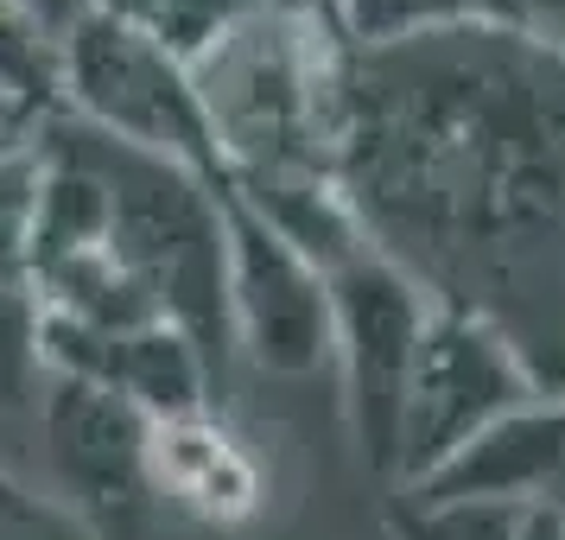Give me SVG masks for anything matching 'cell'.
Masks as SVG:
<instances>
[{
    "mask_svg": "<svg viewBox=\"0 0 565 540\" xmlns=\"http://www.w3.org/2000/svg\"><path fill=\"white\" fill-rule=\"evenodd\" d=\"M0 89L39 115H57V39L20 0H0Z\"/></svg>",
    "mask_w": 565,
    "mask_h": 540,
    "instance_id": "5bb4252c",
    "label": "cell"
},
{
    "mask_svg": "<svg viewBox=\"0 0 565 540\" xmlns=\"http://www.w3.org/2000/svg\"><path fill=\"white\" fill-rule=\"evenodd\" d=\"M223 248H230V337L260 375L331 369V286L286 235L223 184Z\"/></svg>",
    "mask_w": 565,
    "mask_h": 540,
    "instance_id": "52a82bcc",
    "label": "cell"
},
{
    "mask_svg": "<svg viewBox=\"0 0 565 540\" xmlns=\"http://www.w3.org/2000/svg\"><path fill=\"white\" fill-rule=\"evenodd\" d=\"M331 179L375 255L565 394V57L483 20L343 45Z\"/></svg>",
    "mask_w": 565,
    "mask_h": 540,
    "instance_id": "6da1fadb",
    "label": "cell"
},
{
    "mask_svg": "<svg viewBox=\"0 0 565 540\" xmlns=\"http://www.w3.org/2000/svg\"><path fill=\"white\" fill-rule=\"evenodd\" d=\"M540 394L546 388L534 382V369L521 362V350L489 318L433 306L419 357H413L394 484L401 489L426 484L438 464H451L477 433H489L495 420H509L521 407H534Z\"/></svg>",
    "mask_w": 565,
    "mask_h": 540,
    "instance_id": "8992f818",
    "label": "cell"
},
{
    "mask_svg": "<svg viewBox=\"0 0 565 540\" xmlns=\"http://www.w3.org/2000/svg\"><path fill=\"white\" fill-rule=\"evenodd\" d=\"M0 540H103L83 515H71L52 489L20 484L0 464Z\"/></svg>",
    "mask_w": 565,
    "mask_h": 540,
    "instance_id": "2e32d148",
    "label": "cell"
},
{
    "mask_svg": "<svg viewBox=\"0 0 565 540\" xmlns=\"http://www.w3.org/2000/svg\"><path fill=\"white\" fill-rule=\"evenodd\" d=\"M83 159L103 172L108 191V255L147 286L166 325L198 337V350L230 382V248H223V184L184 172L172 159L115 147L108 134L64 115Z\"/></svg>",
    "mask_w": 565,
    "mask_h": 540,
    "instance_id": "3957f363",
    "label": "cell"
},
{
    "mask_svg": "<svg viewBox=\"0 0 565 540\" xmlns=\"http://www.w3.org/2000/svg\"><path fill=\"white\" fill-rule=\"evenodd\" d=\"M20 7H26L32 20L52 32L57 45H64V32H71V27L83 20V13H89V0H20Z\"/></svg>",
    "mask_w": 565,
    "mask_h": 540,
    "instance_id": "ac0fdd59",
    "label": "cell"
},
{
    "mask_svg": "<svg viewBox=\"0 0 565 540\" xmlns=\"http://www.w3.org/2000/svg\"><path fill=\"white\" fill-rule=\"evenodd\" d=\"M362 540H382V534H362Z\"/></svg>",
    "mask_w": 565,
    "mask_h": 540,
    "instance_id": "ffe728a7",
    "label": "cell"
},
{
    "mask_svg": "<svg viewBox=\"0 0 565 540\" xmlns=\"http://www.w3.org/2000/svg\"><path fill=\"white\" fill-rule=\"evenodd\" d=\"M527 528H534V509H521V502L401 489L375 534L382 540H527Z\"/></svg>",
    "mask_w": 565,
    "mask_h": 540,
    "instance_id": "7c38bea8",
    "label": "cell"
},
{
    "mask_svg": "<svg viewBox=\"0 0 565 540\" xmlns=\"http://www.w3.org/2000/svg\"><path fill=\"white\" fill-rule=\"evenodd\" d=\"M45 362H39V299L26 280H0V420L39 407Z\"/></svg>",
    "mask_w": 565,
    "mask_h": 540,
    "instance_id": "4fadbf2b",
    "label": "cell"
},
{
    "mask_svg": "<svg viewBox=\"0 0 565 540\" xmlns=\"http://www.w3.org/2000/svg\"><path fill=\"white\" fill-rule=\"evenodd\" d=\"M470 20L565 57V0H470Z\"/></svg>",
    "mask_w": 565,
    "mask_h": 540,
    "instance_id": "e0dca14e",
    "label": "cell"
},
{
    "mask_svg": "<svg viewBox=\"0 0 565 540\" xmlns=\"http://www.w3.org/2000/svg\"><path fill=\"white\" fill-rule=\"evenodd\" d=\"M260 7H267V0H153L140 27L153 32L172 57L191 64L198 52H210L223 32H235L248 13H260Z\"/></svg>",
    "mask_w": 565,
    "mask_h": 540,
    "instance_id": "9a60e30c",
    "label": "cell"
},
{
    "mask_svg": "<svg viewBox=\"0 0 565 540\" xmlns=\"http://www.w3.org/2000/svg\"><path fill=\"white\" fill-rule=\"evenodd\" d=\"M32 420H39L45 464H52V496L71 515H83L103 540L153 502V477H147L153 426L115 388L45 375Z\"/></svg>",
    "mask_w": 565,
    "mask_h": 540,
    "instance_id": "ba28073f",
    "label": "cell"
},
{
    "mask_svg": "<svg viewBox=\"0 0 565 540\" xmlns=\"http://www.w3.org/2000/svg\"><path fill=\"white\" fill-rule=\"evenodd\" d=\"M57 115L108 134L115 147L172 159L184 172L223 184L191 64L166 52L140 20L89 7L64 32V45H57Z\"/></svg>",
    "mask_w": 565,
    "mask_h": 540,
    "instance_id": "277c9868",
    "label": "cell"
},
{
    "mask_svg": "<svg viewBox=\"0 0 565 540\" xmlns=\"http://www.w3.org/2000/svg\"><path fill=\"white\" fill-rule=\"evenodd\" d=\"M331 369L343 382V420L362 464L394 484L401 464V413H407L413 357L433 318V299L375 248H356L331 274Z\"/></svg>",
    "mask_w": 565,
    "mask_h": 540,
    "instance_id": "5b68a950",
    "label": "cell"
},
{
    "mask_svg": "<svg viewBox=\"0 0 565 540\" xmlns=\"http://www.w3.org/2000/svg\"><path fill=\"white\" fill-rule=\"evenodd\" d=\"M0 153H13V147H0Z\"/></svg>",
    "mask_w": 565,
    "mask_h": 540,
    "instance_id": "44dd1931",
    "label": "cell"
},
{
    "mask_svg": "<svg viewBox=\"0 0 565 540\" xmlns=\"http://www.w3.org/2000/svg\"><path fill=\"white\" fill-rule=\"evenodd\" d=\"M147 477H153V502H172V509L198 515L210 528H235L260 509V464L216 420V407L153 426Z\"/></svg>",
    "mask_w": 565,
    "mask_h": 540,
    "instance_id": "30bf717a",
    "label": "cell"
},
{
    "mask_svg": "<svg viewBox=\"0 0 565 540\" xmlns=\"http://www.w3.org/2000/svg\"><path fill=\"white\" fill-rule=\"evenodd\" d=\"M121 401H128L147 426H172V420H191V413L216 407V362L198 350V337H184L179 325H140V331L115 337V357H108V382Z\"/></svg>",
    "mask_w": 565,
    "mask_h": 540,
    "instance_id": "8fae6325",
    "label": "cell"
},
{
    "mask_svg": "<svg viewBox=\"0 0 565 540\" xmlns=\"http://www.w3.org/2000/svg\"><path fill=\"white\" fill-rule=\"evenodd\" d=\"M426 496H489L521 509H553L565 489V394H540L534 407L495 420L451 464H438Z\"/></svg>",
    "mask_w": 565,
    "mask_h": 540,
    "instance_id": "9c48e42d",
    "label": "cell"
},
{
    "mask_svg": "<svg viewBox=\"0 0 565 540\" xmlns=\"http://www.w3.org/2000/svg\"><path fill=\"white\" fill-rule=\"evenodd\" d=\"M343 32L318 7L267 0L210 52L191 57L223 184H280L331 172V89Z\"/></svg>",
    "mask_w": 565,
    "mask_h": 540,
    "instance_id": "7a4b0ae2",
    "label": "cell"
},
{
    "mask_svg": "<svg viewBox=\"0 0 565 540\" xmlns=\"http://www.w3.org/2000/svg\"><path fill=\"white\" fill-rule=\"evenodd\" d=\"M89 7H96V13H121V20H147L153 0H89Z\"/></svg>",
    "mask_w": 565,
    "mask_h": 540,
    "instance_id": "d6986e66",
    "label": "cell"
}]
</instances>
